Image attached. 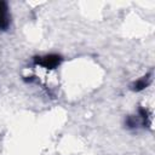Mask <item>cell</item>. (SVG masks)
Instances as JSON below:
<instances>
[{
    "label": "cell",
    "mask_w": 155,
    "mask_h": 155,
    "mask_svg": "<svg viewBox=\"0 0 155 155\" xmlns=\"http://www.w3.org/2000/svg\"><path fill=\"white\" fill-rule=\"evenodd\" d=\"M34 65L36 67H41L48 70H53L56 68H58L62 62H63V57L58 53H47V54H42V56H36L33 59Z\"/></svg>",
    "instance_id": "1"
},
{
    "label": "cell",
    "mask_w": 155,
    "mask_h": 155,
    "mask_svg": "<svg viewBox=\"0 0 155 155\" xmlns=\"http://www.w3.org/2000/svg\"><path fill=\"white\" fill-rule=\"evenodd\" d=\"M11 25V13L8 4L4 0H0V30L6 31Z\"/></svg>",
    "instance_id": "2"
},
{
    "label": "cell",
    "mask_w": 155,
    "mask_h": 155,
    "mask_svg": "<svg viewBox=\"0 0 155 155\" xmlns=\"http://www.w3.org/2000/svg\"><path fill=\"white\" fill-rule=\"evenodd\" d=\"M150 82H151V74L149 73V74H145L144 76L137 79L136 81H133V82L131 84L130 88H131L133 92H140V91L145 90V88L150 85Z\"/></svg>",
    "instance_id": "3"
}]
</instances>
